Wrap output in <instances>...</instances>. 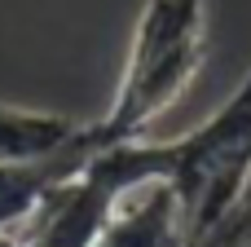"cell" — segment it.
I'll list each match as a JSON object with an SVG mask.
<instances>
[{
    "instance_id": "7",
    "label": "cell",
    "mask_w": 251,
    "mask_h": 247,
    "mask_svg": "<svg viewBox=\"0 0 251 247\" xmlns=\"http://www.w3.org/2000/svg\"><path fill=\"white\" fill-rule=\"evenodd\" d=\"M0 247H22V234H18V225H4V230H0Z\"/></svg>"
},
{
    "instance_id": "9",
    "label": "cell",
    "mask_w": 251,
    "mask_h": 247,
    "mask_svg": "<svg viewBox=\"0 0 251 247\" xmlns=\"http://www.w3.org/2000/svg\"><path fill=\"white\" fill-rule=\"evenodd\" d=\"M234 247H251V230H247V234H243V239H238Z\"/></svg>"
},
{
    "instance_id": "4",
    "label": "cell",
    "mask_w": 251,
    "mask_h": 247,
    "mask_svg": "<svg viewBox=\"0 0 251 247\" xmlns=\"http://www.w3.org/2000/svg\"><path fill=\"white\" fill-rule=\"evenodd\" d=\"M185 243H190V230H185L181 199L168 177L150 172V177L128 181L115 194L93 247H185Z\"/></svg>"
},
{
    "instance_id": "2",
    "label": "cell",
    "mask_w": 251,
    "mask_h": 247,
    "mask_svg": "<svg viewBox=\"0 0 251 247\" xmlns=\"http://www.w3.org/2000/svg\"><path fill=\"white\" fill-rule=\"evenodd\" d=\"M207 57V0H141L119 88L101 119L84 124L93 150L150 137V128L185 97Z\"/></svg>"
},
{
    "instance_id": "8",
    "label": "cell",
    "mask_w": 251,
    "mask_h": 247,
    "mask_svg": "<svg viewBox=\"0 0 251 247\" xmlns=\"http://www.w3.org/2000/svg\"><path fill=\"white\" fill-rule=\"evenodd\" d=\"M185 247H221V239H216V234H203V239H190Z\"/></svg>"
},
{
    "instance_id": "6",
    "label": "cell",
    "mask_w": 251,
    "mask_h": 247,
    "mask_svg": "<svg viewBox=\"0 0 251 247\" xmlns=\"http://www.w3.org/2000/svg\"><path fill=\"white\" fill-rule=\"evenodd\" d=\"M251 230V172H247V186H243V194H238V203H234V212L221 221V230H216V239L221 247H234L243 234Z\"/></svg>"
},
{
    "instance_id": "5",
    "label": "cell",
    "mask_w": 251,
    "mask_h": 247,
    "mask_svg": "<svg viewBox=\"0 0 251 247\" xmlns=\"http://www.w3.org/2000/svg\"><path fill=\"white\" fill-rule=\"evenodd\" d=\"M79 137V124L53 110H26V106H9L0 102V164L13 159H44L66 150Z\"/></svg>"
},
{
    "instance_id": "1",
    "label": "cell",
    "mask_w": 251,
    "mask_h": 247,
    "mask_svg": "<svg viewBox=\"0 0 251 247\" xmlns=\"http://www.w3.org/2000/svg\"><path fill=\"white\" fill-rule=\"evenodd\" d=\"M93 155L119 186L150 172L168 177L181 199L190 239L216 234L221 221L234 212L251 172V71L229 93V102H221L194 133L172 141H154V137L115 141Z\"/></svg>"
},
{
    "instance_id": "3",
    "label": "cell",
    "mask_w": 251,
    "mask_h": 247,
    "mask_svg": "<svg viewBox=\"0 0 251 247\" xmlns=\"http://www.w3.org/2000/svg\"><path fill=\"white\" fill-rule=\"evenodd\" d=\"M119 190L124 186L101 168V159L88 155L75 172L53 181L26 212V221L18 225L22 247H93Z\"/></svg>"
}]
</instances>
